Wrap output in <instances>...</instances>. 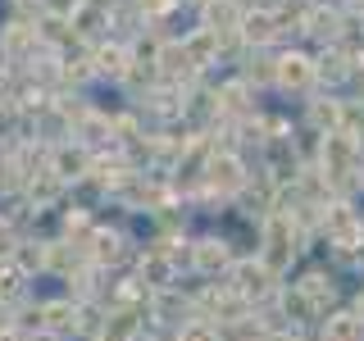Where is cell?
Instances as JSON below:
<instances>
[{"mask_svg":"<svg viewBox=\"0 0 364 341\" xmlns=\"http://www.w3.org/2000/svg\"><path fill=\"white\" fill-rule=\"evenodd\" d=\"M273 77H278V87H287V91H305L314 82V64L305 60V55H282Z\"/></svg>","mask_w":364,"mask_h":341,"instance_id":"cell-1","label":"cell"},{"mask_svg":"<svg viewBox=\"0 0 364 341\" xmlns=\"http://www.w3.org/2000/svg\"><path fill=\"white\" fill-rule=\"evenodd\" d=\"M350 159H355V141H350V132H328V141H323V168H328V173H346Z\"/></svg>","mask_w":364,"mask_h":341,"instance_id":"cell-2","label":"cell"},{"mask_svg":"<svg viewBox=\"0 0 364 341\" xmlns=\"http://www.w3.org/2000/svg\"><path fill=\"white\" fill-rule=\"evenodd\" d=\"M155 64L164 68V77H191V68H196V60L187 55V45H178V41H168V45H159L155 50Z\"/></svg>","mask_w":364,"mask_h":341,"instance_id":"cell-3","label":"cell"},{"mask_svg":"<svg viewBox=\"0 0 364 341\" xmlns=\"http://www.w3.org/2000/svg\"><path fill=\"white\" fill-rule=\"evenodd\" d=\"M237 23H242V9H237L232 0H210V5H205V32H214V37H228Z\"/></svg>","mask_w":364,"mask_h":341,"instance_id":"cell-4","label":"cell"},{"mask_svg":"<svg viewBox=\"0 0 364 341\" xmlns=\"http://www.w3.org/2000/svg\"><path fill=\"white\" fill-rule=\"evenodd\" d=\"M242 37H246L250 45H264V41H273V37H278V18H273L269 9L242 14Z\"/></svg>","mask_w":364,"mask_h":341,"instance_id":"cell-5","label":"cell"},{"mask_svg":"<svg viewBox=\"0 0 364 341\" xmlns=\"http://www.w3.org/2000/svg\"><path fill=\"white\" fill-rule=\"evenodd\" d=\"M210 182H214L219 191L242 187V164H237L232 155H214V159H210Z\"/></svg>","mask_w":364,"mask_h":341,"instance_id":"cell-6","label":"cell"},{"mask_svg":"<svg viewBox=\"0 0 364 341\" xmlns=\"http://www.w3.org/2000/svg\"><path fill=\"white\" fill-rule=\"evenodd\" d=\"M269 287V264H237V291L242 296H259Z\"/></svg>","mask_w":364,"mask_h":341,"instance_id":"cell-7","label":"cell"},{"mask_svg":"<svg viewBox=\"0 0 364 341\" xmlns=\"http://www.w3.org/2000/svg\"><path fill=\"white\" fill-rule=\"evenodd\" d=\"M305 32H314L318 41H333L341 32V14H337V9H314V14L305 18Z\"/></svg>","mask_w":364,"mask_h":341,"instance_id":"cell-8","label":"cell"},{"mask_svg":"<svg viewBox=\"0 0 364 341\" xmlns=\"http://www.w3.org/2000/svg\"><path fill=\"white\" fill-rule=\"evenodd\" d=\"M314 77H323V82H346V77H350V64H346V55H341V50H333V55H323V60H318L314 64Z\"/></svg>","mask_w":364,"mask_h":341,"instance_id":"cell-9","label":"cell"},{"mask_svg":"<svg viewBox=\"0 0 364 341\" xmlns=\"http://www.w3.org/2000/svg\"><path fill=\"white\" fill-rule=\"evenodd\" d=\"M196 264H200L205 273L223 269V264H228V246H223V242H200V250H196Z\"/></svg>","mask_w":364,"mask_h":341,"instance_id":"cell-10","label":"cell"},{"mask_svg":"<svg viewBox=\"0 0 364 341\" xmlns=\"http://www.w3.org/2000/svg\"><path fill=\"white\" fill-rule=\"evenodd\" d=\"M328 341H360V323L350 314H337L333 323H328Z\"/></svg>","mask_w":364,"mask_h":341,"instance_id":"cell-11","label":"cell"},{"mask_svg":"<svg viewBox=\"0 0 364 341\" xmlns=\"http://www.w3.org/2000/svg\"><path fill=\"white\" fill-rule=\"evenodd\" d=\"M310 119L318 123V128H333V132H337V119H341V109L333 105V100H314V105H310Z\"/></svg>","mask_w":364,"mask_h":341,"instance_id":"cell-12","label":"cell"},{"mask_svg":"<svg viewBox=\"0 0 364 341\" xmlns=\"http://www.w3.org/2000/svg\"><path fill=\"white\" fill-rule=\"evenodd\" d=\"M96 60H100V68H105L109 77H123V68H128V55H123L119 45H109V50H100Z\"/></svg>","mask_w":364,"mask_h":341,"instance_id":"cell-13","label":"cell"},{"mask_svg":"<svg viewBox=\"0 0 364 341\" xmlns=\"http://www.w3.org/2000/svg\"><path fill=\"white\" fill-rule=\"evenodd\" d=\"M219 105L232 109V114H242V109H246V87H237V82L223 87V91H219Z\"/></svg>","mask_w":364,"mask_h":341,"instance_id":"cell-14","label":"cell"},{"mask_svg":"<svg viewBox=\"0 0 364 341\" xmlns=\"http://www.w3.org/2000/svg\"><path fill=\"white\" fill-rule=\"evenodd\" d=\"M141 273H151V278H159V282H164V278H168V264H164V259H146V264H141ZM159 282H155V287H159Z\"/></svg>","mask_w":364,"mask_h":341,"instance_id":"cell-15","label":"cell"},{"mask_svg":"<svg viewBox=\"0 0 364 341\" xmlns=\"http://www.w3.org/2000/svg\"><path fill=\"white\" fill-rule=\"evenodd\" d=\"M136 5H141V9H151V14H159V9H164L168 0H136Z\"/></svg>","mask_w":364,"mask_h":341,"instance_id":"cell-16","label":"cell"}]
</instances>
